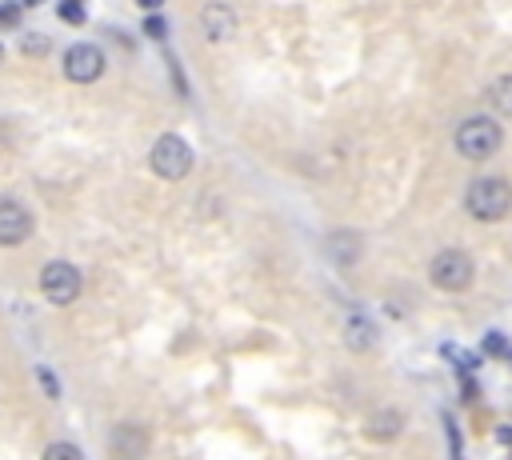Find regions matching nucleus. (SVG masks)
<instances>
[{
  "label": "nucleus",
  "instance_id": "nucleus-1",
  "mask_svg": "<svg viewBox=\"0 0 512 460\" xmlns=\"http://www.w3.org/2000/svg\"><path fill=\"white\" fill-rule=\"evenodd\" d=\"M500 144H504V128H500V120L496 116H464L460 124H456V132H452V148H456V156L460 160H468V164H484V160H492L496 152H500Z\"/></svg>",
  "mask_w": 512,
  "mask_h": 460
},
{
  "label": "nucleus",
  "instance_id": "nucleus-2",
  "mask_svg": "<svg viewBox=\"0 0 512 460\" xmlns=\"http://www.w3.org/2000/svg\"><path fill=\"white\" fill-rule=\"evenodd\" d=\"M464 208L480 224H496L512 212V184L504 176H476L464 188Z\"/></svg>",
  "mask_w": 512,
  "mask_h": 460
},
{
  "label": "nucleus",
  "instance_id": "nucleus-3",
  "mask_svg": "<svg viewBox=\"0 0 512 460\" xmlns=\"http://www.w3.org/2000/svg\"><path fill=\"white\" fill-rule=\"evenodd\" d=\"M192 144L184 140V136H176V132H164V136H156L152 140V148H148V168L160 176V180H184L188 172H192Z\"/></svg>",
  "mask_w": 512,
  "mask_h": 460
},
{
  "label": "nucleus",
  "instance_id": "nucleus-4",
  "mask_svg": "<svg viewBox=\"0 0 512 460\" xmlns=\"http://www.w3.org/2000/svg\"><path fill=\"white\" fill-rule=\"evenodd\" d=\"M428 280L440 292H468L472 280H476V264H472V256L464 248H440L428 260Z\"/></svg>",
  "mask_w": 512,
  "mask_h": 460
},
{
  "label": "nucleus",
  "instance_id": "nucleus-5",
  "mask_svg": "<svg viewBox=\"0 0 512 460\" xmlns=\"http://www.w3.org/2000/svg\"><path fill=\"white\" fill-rule=\"evenodd\" d=\"M80 288H84V276H80L76 264H68V260H48V264L40 268V296H44L48 304L68 308V304H76Z\"/></svg>",
  "mask_w": 512,
  "mask_h": 460
},
{
  "label": "nucleus",
  "instance_id": "nucleus-6",
  "mask_svg": "<svg viewBox=\"0 0 512 460\" xmlns=\"http://www.w3.org/2000/svg\"><path fill=\"white\" fill-rule=\"evenodd\" d=\"M36 232V216L16 196H0V248H16Z\"/></svg>",
  "mask_w": 512,
  "mask_h": 460
},
{
  "label": "nucleus",
  "instance_id": "nucleus-7",
  "mask_svg": "<svg viewBox=\"0 0 512 460\" xmlns=\"http://www.w3.org/2000/svg\"><path fill=\"white\" fill-rule=\"evenodd\" d=\"M64 76L72 84H96L104 76V52L96 44H72V48H64Z\"/></svg>",
  "mask_w": 512,
  "mask_h": 460
},
{
  "label": "nucleus",
  "instance_id": "nucleus-8",
  "mask_svg": "<svg viewBox=\"0 0 512 460\" xmlns=\"http://www.w3.org/2000/svg\"><path fill=\"white\" fill-rule=\"evenodd\" d=\"M236 24H240V16H236V8L224 4V0H208V4L200 8V32H204L208 44H228V40L236 36Z\"/></svg>",
  "mask_w": 512,
  "mask_h": 460
},
{
  "label": "nucleus",
  "instance_id": "nucleus-9",
  "mask_svg": "<svg viewBox=\"0 0 512 460\" xmlns=\"http://www.w3.org/2000/svg\"><path fill=\"white\" fill-rule=\"evenodd\" d=\"M400 432H404V412H400L396 404H384V408H376V412L364 420V436L376 440V444H392Z\"/></svg>",
  "mask_w": 512,
  "mask_h": 460
},
{
  "label": "nucleus",
  "instance_id": "nucleus-10",
  "mask_svg": "<svg viewBox=\"0 0 512 460\" xmlns=\"http://www.w3.org/2000/svg\"><path fill=\"white\" fill-rule=\"evenodd\" d=\"M112 452H116L120 460H132V456L148 452V432L136 428V424H120V428L112 432Z\"/></svg>",
  "mask_w": 512,
  "mask_h": 460
},
{
  "label": "nucleus",
  "instance_id": "nucleus-11",
  "mask_svg": "<svg viewBox=\"0 0 512 460\" xmlns=\"http://www.w3.org/2000/svg\"><path fill=\"white\" fill-rule=\"evenodd\" d=\"M328 256L336 260V264H356L360 260V236L356 232H336V236H328Z\"/></svg>",
  "mask_w": 512,
  "mask_h": 460
},
{
  "label": "nucleus",
  "instance_id": "nucleus-12",
  "mask_svg": "<svg viewBox=\"0 0 512 460\" xmlns=\"http://www.w3.org/2000/svg\"><path fill=\"white\" fill-rule=\"evenodd\" d=\"M344 340H348L352 352H368V348L376 344V328H372V320H364V316H348V324H344Z\"/></svg>",
  "mask_w": 512,
  "mask_h": 460
},
{
  "label": "nucleus",
  "instance_id": "nucleus-13",
  "mask_svg": "<svg viewBox=\"0 0 512 460\" xmlns=\"http://www.w3.org/2000/svg\"><path fill=\"white\" fill-rule=\"evenodd\" d=\"M488 104L496 108V116H512V72H504L488 84Z\"/></svg>",
  "mask_w": 512,
  "mask_h": 460
},
{
  "label": "nucleus",
  "instance_id": "nucleus-14",
  "mask_svg": "<svg viewBox=\"0 0 512 460\" xmlns=\"http://www.w3.org/2000/svg\"><path fill=\"white\" fill-rule=\"evenodd\" d=\"M44 460H84V452L72 444V440H52L44 448Z\"/></svg>",
  "mask_w": 512,
  "mask_h": 460
},
{
  "label": "nucleus",
  "instance_id": "nucleus-15",
  "mask_svg": "<svg viewBox=\"0 0 512 460\" xmlns=\"http://www.w3.org/2000/svg\"><path fill=\"white\" fill-rule=\"evenodd\" d=\"M20 52H24V56H44V52H52V40H48L44 32H32V36L20 40Z\"/></svg>",
  "mask_w": 512,
  "mask_h": 460
},
{
  "label": "nucleus",
  "instance_id": "nucleus-16",
  "mask_svg": "<svg viewBox=\"0 0 512 460\" xmlns=\"http://www.w3.org/2000/svg\"><path fill=\"white\" fill-rule=\"evenodd\" d=\"M484 352H488V356H512V344H508L500 332H488V336H484Z\"/></svg>",
  "mask_w": 512,
  "mask_h": 460
},
{
  "label": "nucleus",
  "instance_id": "nucleus-17",
  "mask_svg": "<svg viewBox=\"0 0 512 460\" xmlns=\"http://www.w3.org/2000/svg\"><path fill=\"white\" fill-rule=\"evenodd\" d=\"M16 24H20V4L16 0L0 4V28H16Z\"/></svg>",
  "mask_w": 512,
  "mask_h": 460
},
{
  "label": "nucleus",
  "instance_id": "nucleus-18",
  "mask_svg": "<svg viewBox=\"0 0 512 460\" xmlns=\"http://www.w3.org/2000/svg\"><path fill=\"white\" fill-rule=\"evenodd\" d=\"M60 16H64V20H72V24H80V20H84L80 0H64V4H60Z\"/></svg>",
  "mask_w": 512,
  "mask_h": 460
},
{
  "label": "nucleus",
  "instance_id": "nucleus-19",
  "mask_svg": "<svg viewBox=\"0 0 512 460\" xmlns=\"http://www.w3.org/2000/svg\"><path fill=\"white\" fill-rule=\"evenodd\" d=\"M144 32L164 40V32H168V28H164V16H148V20H144Z\"/></svg>",
  "mask_w": 512,
  "mask_h": 460
},
{
  "label": "nucleus",
  "instance_id": "nucleus-20",
  "mask_svg": "<svg viewBox=\"0 0 512 460\" xmlns=\"http://www.w3.org/2000/svg\"><path fill=\"white\" fill-rule=\"evenodd\" d=\"M140 4H144V8H156V4H164V0H140Z\"/></svg>",
  "mask_w": 512,
  "mask_h": 460
},
{
  "label": "nucleus",
  "instance_id": "nucleus-21",
  "mask_svg": "<svg viewBox=\"0 0 512 460\" xmlns=\"http://www.w3.org/2000/svg\"><path fill=\"white\" fill-rule=\"evenodd\" d=\"M24 4H28V8H32V4H44V0H24Z\"/></svg>",
  "mask_w": 512,
  "mask_h": 460
},
{
  "label": "nucleus",
  "instance_id": "nucleus-22",
  "mask_svg": "<svg viewBox=\"0 0 512 460\" xmlns=\"http://www.w3.org/2000/svg\"><path fill=\"white\" fill-rule=\"evenodd\" d=\"M0 64H4V44H0Z\"/></svg>",
  "mask_w": 512,
  "mask_h": 460
}]
</instances>
